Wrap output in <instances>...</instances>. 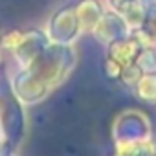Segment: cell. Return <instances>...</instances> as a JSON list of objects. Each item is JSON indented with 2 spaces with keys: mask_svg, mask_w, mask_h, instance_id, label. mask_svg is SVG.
<instances>
[{
  "mask_svg": "<svg viewBox=\"0 0 156 156\" xmlns=\"http://www.w3.org/2000/svg\"><path fill=\"white\" fill-rule=\"evenodd\" d=\"M2 105H4V101H2V99H0V112H2Z\"/></svg>",
  "mask_w": 156,
  "mask_h": 156,
  "instance_id": "cell-19",
  "label": "cell"
},
{
  "mask_svg": "<svg viewBox=\"0 0 156 156\" xmlns=\"http://www.w3.org/2000/svg\"><path fill=\"white\" fill-rule=\"evenodd\" d=\"M6 138H4V130H2V123H0V143H2Z\"/></svg>",
  "mask_w": 156,
  "mask_h": 156,
  "instance_id": "cell-18",
  "label": "cell"
},
{
  "mask_svg": "<svg viewBox=\"0 0 156 156\" xmlns=\"http://www.w3.org/2000/svg\"><path fill=\"white\" fill-rule=\"evenodd\" d=\"M136 94L143 101H156V72H145L134 87Z\"/></svg>",
  "mask_w": 156,
  "mask_h": 156,
  "instance_id": "cell-10",
  "label": "cell"
},
{
  "mask_svg": "<svg viewBox=\"0 0 156 156\" xmlns=\"http://www.w3.org/2000/svg\"><path fill=\"white\" fill-rule=\"evenodd\" d=\"M143 73H145V72H143L136 62H132V64L123 66V72H121V75H119V81H121L125 87L134 88V87H136V83L141 79V75H143Z\"/></svg>",
  "mask_w": 156,
  "mask_h": 156,
  "instance_id": "cell-12",
  "label": "cell"
},
{
  "mask_svg": "<svg viewBox=\"0 0 156 156\" xmlns=\"http://www.w3.org/2000/svg\"><path fill=\"white\" fill-rule=\"evenodd\" d=\"M123 72V64L119 61H116L114 57L107 55L105 57V62H103V73L107 75V79L110 81H119V75Z\"/></svg>",
  "mask_w": 156,
  "mask_h": 156,
  "instance_id": "cell-14",
  "label": "cell"
},
{
  "mask_svg": "<svg viewBox=\"0 0 156 156\" xmlns=\"http://www.w3.org/2000/svg\"><path fill=\"white\" fill-rule=\"evenodd\" d=\"M0 123H2V130H4L6 141L15 149L22 141V138H24L26 119H24V110L20 107V99L13 92L6 98V101L2 105Z\"/></svg>",
  "mask_w": 156,
  "mask_h": 156,
  "instance_id": "cell-2",
  "label": "cell"
},
{
  "mask_svg": "<svg viewBox=\"0 0 156 156\" xmlns=\"http://www.w3.org/2000/svg\"><path fill=\"white\" fill-rule=\"evenodd\" d=\"M136 64L143 72H156V50H152L149 46L141 48L140 55L136 57Z\"/></svg>",
  "mask_w": 156,
  "mask_h": 156,
  "instance_id": "cell-13",
  "label": "cell"
},
{
  "mask_svg": "<svg viewBox=\"0 0 156 156\" xmlns=\"http://www.w3.org/2000/svg\"><path fill=\"white\" fill-rule=\"evenodd\" d=\"M147 132H149L147 121L138 112L121 114L114 125L116 141H141V140H145Z\"/></svg>",
  "mask_w": 156,
  "mask_h": 156,
  "instance_id": "cell-7",
  "label": "cell"
},
{
  "mask_svg": "<svg viewBox=\"0 0 156 156\" xmlns=\"http://www.w3.org/2000/svg\"><path fill=\"white\" fill-rule=\"evenodd\" d=\"M141 48H145V46H143L136 37H132V35L129 33V35L123 37V39H116V41L108 42V44H107V51H108L107 55L114 57V59L119 61L123 66H127V64L136 62V57L140 55Z\"/></svg>",
  "mask_w": 156,
  "mask_h": 156,
  "instance_id": "cell-8",
  "label": "cell"
},
{
  "mask_svg": "<svg viewBox=\"0 0 156 156\" xmlns=\"http://www.w3.org/2000/svg\"><path fill=\"white\" fill-rule=\"evenodd\" d=\"M11 92L22 103L31 105V103L44 99L46 94L50 92V87L37 72H33L30 66H26V68H20V72L15 75V79L11 83Z\"/></svg>",
  "mask_w": 156,
  "mask_h": 156,
  "instance_id": "cell-4",
  "label": "cell"
},
{
  "mask_svg": "<svg viewBox=\"0 0 156 156\" xmlns=\"http://www.w3.org/2000/svg\"><path fill=\"white\" fill-rule=\"evenodd\" d=\"M149 39L156 42V4H151L147 6V15H145V20H143V26H141Z\"/></svg>",
  "mask_w": 156,
  "mask_h": 156,
  "instance_id": "cell-15",
  "label": "cell"
},
{
  "mask_svg": "<svg viewBox=\"0 0 156 156\" xmlns=\"http://www.w3.org/2000/svg\"><path fill=\"white\" fill-rule=\"evenodd\" d=\"M81 31L75 6H64L57 9L48 24V37L57 44H72Z\"/></svg>",
  "mask_w": 156,
  "mask_h": 156,
  "instance_id": "cell-3",
  "label": "cell"
},
{
  "mask_svg": "<svg viewBox=\"0 0 156 156\" xmlns=\"http://www.w3.org/2000/svg\"><path fill=\"white\" fill-rule=\"evenodd\" d=\"M121 15H123L125 22L129 24L130 30L141 28V26H143V20H145V15H147V8H145V4L141 2V0H134V2H132Z\"/></svg>",
  "mask_w": 156,
  "mask_h": 156,
  "instance_id": "cell-11",
  "label": "cell"
},
{
  "mask_svg": "<svg viewBox=\"0 0 156 156\" xmlns=\"http://www.w3.org/2000/svg\"><path fill=\"white\" fill-rule=\"evenodd\" d=\"M75 13L79 19L81 31H92L103 15V6L99 0H79L75 4Z\"/></svg>",
  "mask_w": 156,
  "mask_h": 156,
  "instance_id": "cell-9",
  "label": "cell"
},
{
  "mask_svg": "<svg viewBox=\"0 0 156 156\" xmlns=\"http://www.w3.org/2000/svg\"><path fill=\"white\" fill-rule=\"evenodd\" d=\"M2 35H4V33H2V30H0V41H2Z\"/></svg>",
  "mask_w": 156,
  "mask_h": 156,
  "instance_id": "cell-20",
  "label": "cell"
},
{
  "mask_svg": "<svg viewBox=\"0 0 156 156\" xmlns=\"http://www.w3.org/2000/svg\"><path fill=\"white\" fill-rule=\"evenodd\" d=\"M48 44H50L48 33H44V31H41V30H37V28H31V30H26V31H24L20 44H19L11 53H13V57L17 59V62H19L22 68H26V66H30V64L33 62V59H35Z\"/></svg>",
  "mask_w": 156,
  "mask_h": 156,
  "instance_id": "cell-5",
  "label": "cell"
},
{
  "mask_svg": "<svg viewBox=\"0 0 156 156\" xmlns=\"http://www.w3.org/2000/svg\"><path fill=\"white\" fill-rule=\"evenodd\" d=\"M94 37L103 42V44H108L116 39H123L130 33V28L129 24L125 22L123 15L116 13V11H103L101 19L98 20V24L94 26L92 30Z\"/></svg>",
  "mask_w": 156,
  "mask_h": 156,
  "instance_id": "cell-6",
  "label": "cell"
},
{
  "mask_svg": "<svg viewBox=\"0 0 156 156\" xmlns=\"http://www.w3.org/2000/svg\"><path fill=\"white\" fill-rule=\"evenodd\" d=\"M134 2V0H108V4H110V8H112V11H116V13H123L130 4Z\"/></svg>",
  "mask_w": 156,
  "mask_h": 156,
  "instance_id": "cell-17",
  "label": "cell"
},
{
  "mask_svg": "<svg viewBox=\"0 0 156 156\" xmlns=\"http://www.w3.org/2000/svg\"><path fill=\"white\" fill-rule=\"evenodd\" d=\"M22 35H24V31H22V30H11V31H8L6 35H2L0 46H2L4 50H8V51H13V50L20 44Z\"/></svg>",
  "mask_w": 156,
  "mask_h": 156,
  "instance_id": "cell-16",
  "label": "cell"
},
{
  "mask_svg": "<svg viewBox=\"0 0 156 156\" xmlns=\"http://www.w3.org/2000/svg\"><path fill=\"white\" fill-rule=\"evenodd\" d=\"M73 66L75 50L70 44H57L51 41L30 64V68L42 77L50 88L64 83L66 77L72 73Z\"/></svg>",
  "mask_w": 156,
  "mask_h": 156,
  "instance_id": "cell-1",
  "label": "cell"
}]
</instances>
